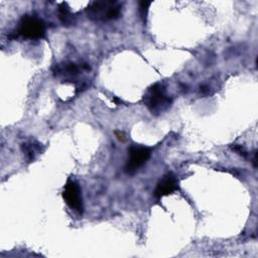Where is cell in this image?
Masks as SVG:
<instances>
[{"label": "cell", "instance_id": "obj_1", "mask_svg": "<svg viewBox=\"0 0 258 258\" xmlns=\"http://www.w3.org/2000/svg\"><path fill=\"white\" fill-rule=\"evenodd\" d=\"M120 11L121 5L115 1H94L86 8L88 18L98 22L117 19Z\"/></svg>", "mask_w": 258, "mask_h": 258}, {"label": "cell", "instance_id": "obj_2", "mask_svg": "<svg viewBox=\"0 0 258 258\" xmlns=\"http://www.w3.org/2000/svg\"><path fill=\"white\" fill-rule=\"evenodd\" d=\"M143 102L148 110L155 115L165 111L171 104L170 98L165 94L164 88L159 84L148 88L143 96Z\"/></svg>", "mask_w": 258, "mask_h": 258}, {"label": "cell", "instance_id": "obj_3", "mask_svg": "<svg viewBox=\"0 0 258 258\" xmlns=\"http://www.w3.org/2000/svg\"><path fill=\"white\" fill-rule=\"evenodd\" d=\"M17 34L27 39H40L45 35V23L33 15H24L18 24Z\"/></svg>", "mask_w": 258, "mask_h": 258}, {"label": "cell", "instance_id": "obj_4", "mask_svg": "<svg viewBox=\"0 0 258 258\" xmlns=\"http://www.w3.org/2000/svg\"><path fill=\"white\" fill-rule=\"evenodd\" d=\"M129 157L125 166L128 174H134L150 157L151 150L144 146L132 145L129 150Z\"/></svg>", "mask_w": 258, "mask_h": 258}, {"label": "cell", "instance_id": "obj_5", "mask_svg": "<svg viewBox=\"0 0 258 258\" xmlns=\"http://www.w3.org/2000/svg\"><path fill=\"white\" fill-rule=\"evenodd\" d=\"M62 198L66 204L79 215H82L84 212L83 200L81 195V189L78 183L72 179H68L67 183L64 184Z\"/></svg>", "mask_w": 258, "mask_h": 258}, {"label": "cell", "instance_id": "obj_6", "mask_svg": "<svg viewBox=\"0 0 258 258\" xmlns=\"http://www.w3.org/2000/svg\"><path fill=\"white\" fill-rule=\"evenodd\" d=\"M177 187L178 182L175 176L172 173H167L158 181L154 190V197L156 199H160L161 197L172 194L177 189Z\"/></svg>", "mask_w": 258, "mask_h": 258}, {"label": "cell", "instance_id": "obj_7", "mask_svg": "<svg viewBox=\"0 0 258 258\" xmlns=\"http://www.w3.org/2000/svg\"><path fill=\"white\" fill-rule=\"evenodd\" d=\"M52 72L55 77H60L66 81H73V79L79 75L80 69L74 62H62L55 64Z\"/></svg>", "mask_w": 258, "mask_h": 258}, {"label": "cell", "instance_id": "obj_8", "mask_svg": "<svg viewBox=\"0 0 258 258\" xmlns=\"http://www.w3.org/2000/svg\"><path fill=\"white\" fill-rule=\"evenodd\" d=\"M58 18H59L60 22L66 26L71 25L74 21L73 14L70 10L69 5L66 2H61L58 5Z\"/></svg>", "mask_w": 258, "mask_h": 258}, {"label": "cell", "instance_id": "obj_9", "mask_svg": "<svg viewBox=\"0 0 258 258\" xmlns=\"http://www.w3.org/2000/svg\"><path fill=\"white\" fill-rule=\"evenodd\" d=\"M21 149H22V152L25 155L26 160L28 162H31V161L34 160L36 152L39 151V146L35 145L32 142H29V143H23L22 146H21Z\"/></svg>", "mask_w": 258, "mask_h": 258}, {"label": "cell", "instance_id": "obj_10", "mask_svg": "<svg viewBox=\"0 0 258 258\" xmlns=\"http://www.w3.org/2000/svg\"><path fill=\"white\" fill-rule=\"evenodd\" d=\"M150 4H151V2H147V1L139 2V14L144 22H146V15H147L148 7Z\"/></svg>", "mask_w": 258, "mask_h": 258}, {"label": "cell", "instance_id": "obj_11", "mask_svg": "<svg viewBox=\"0 0 258 258\" xmlns=\"http://www.w3.org/2000/svg\"><path fill=\"white\" fill-rule=\"evenodd\" d=\"M232 147V149L235 151V152H237L238 154H240V155H242L243 157H246L247 156V151L245 150V148L242 146V145H238V144H234V145H232L231 146Z\"/></svg>", "mask_w": 258, "mask_h": 258}, {"label": "cell", "instance_id": "obj_12", "mask_svg": "<svg viewBox=\"0 0 258 258\" xmlns=\"http://www.w3.org/2000/svg\"><path fill=\"white\" fill-rule=\"evenodd\" d=\"M115 135H116V137H117L120 141H125V135H124L123 132H121V131H116V132H115Z\"/></svg>", "mask_w": 258, "mask_h": 258}]
</instances>
